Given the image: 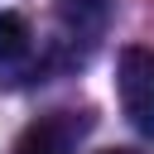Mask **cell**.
<instances>
[{
  "label": "cell",
  "mask_w": 154,
  "mask_h": 154,
  "mask_svg": "<svg viewBox=\"0 0 154 154\" xmlns=\"http://www.w3.org/2000/svg\"><path fill=\"white\" fill-rule=\"evenodd\" d=\"M34 53V29L19 10H0V72L19 67L24 58Z\"/></svg>",
  "instance_id": "obj_3"
},
{
  "label": "cell",
  "mask_w": 154,
  "mask_h": 154,
  "mask_svg": "<svg viewBox=\"0 0 154 154\" xmlns=\"http://www.w3.org/2000/svg\"><path fill=\"white\" fill-rule=\"evenodd\" d=\"M91 130V111H53L14 140V154H72V144Z\"/></svg>",
  "instance_id": "obj_2"
},
{
  "label": "cell",
  "mask_w": 154,
  "mask_h": 154,
  "mask_svg": "<svg viewBox=\"0 0 154 154\" xmlns=\"http://www.w3.org/2000/svg\"><path fill=\"white\" fill-rule=\"evenodd\" d=\"M116 87H120V106H125L130 125L154 140V53L149 48H120Z\"/></svg>",
  "instance_id": "obj_1"
},
{
  "label": "cell",
  "mask_w": 154,
  "mask_h": 154,
  "mask_svg": "<svg viewBox=\"0 0 154 154\" xmlns=\"http://www.w3.org/2000/svg\"><path fill=\"white\" fill-rule=\"evenodd\" d=\"M58 14L77 34H101L106 14H111V0H58Z\"/></svg>",
  "instance_id": "obj_4"
},
{
  "label": "cell",
  "mask_w": 154,
  "mask_h": 154,
  "mask_svg": "<svg viewBox=\"0 0 154 154\" xmlns=\"http://www.w3.org/2000/svg\"><path fill=\"white\" fill-rule=\"evenodd\" d=\"M96 154H140V149H96Z\"/></svg>",
  "instance_id": "obj_5"
}]
</instances>
